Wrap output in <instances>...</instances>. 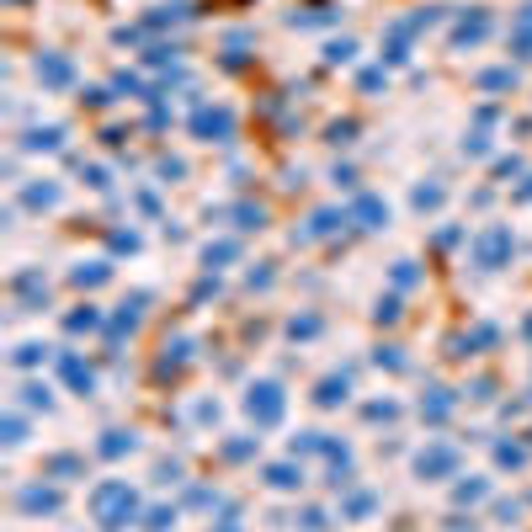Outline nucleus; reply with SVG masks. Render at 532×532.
<instances>
[{
	"mask_svg": "<svg viewBox=\"0 0 532 532\" xmlns=\"http://www.w3.org/2000/svg\"><path fill=\"white\" fill-rule=\"evenodd\" d=\"M506 250V234L496 229V234H485V245H480V256H485V266H496V256Z\"/></svg>",
	"mask_w": 532,
	"mask_h": 532,
	"instance_id": "nucleus-3",
	"label": "nucleus"
},
{
	"mask_svg": "<svg viewBox=\"0 0 532 532\" xmlns=\"http://www.w3.org/2000/svg\"><path fill=\"white\" fill-rule=\"evenodd\" d=\"M250 416H261V421H277V416H282V400H277V389H272V384L250 394Z\"/></svg>",
	"mask_w": 532,
	"mask_h": 532,
	"instance_id": "nucleus-2",
	"label": "nucleus"
},
{
	"mask_svg": "<svg viewBox=\"0 0 532 532\" xmlns=\"http://www.w3.org/2000/svg\"><path fill=\"white\" fill-rule=\"evenodd\" d=\"M96 512L107 517V528H117L112 517H123V522H128V517H133V496H128L123 485H107V490H96Z\"/></svg>",
	"mask_w": 532,
	"mask_h": 532,
	"instance_id": "nucleus-1",
	"label": "nucleus"
}]
</instances>
